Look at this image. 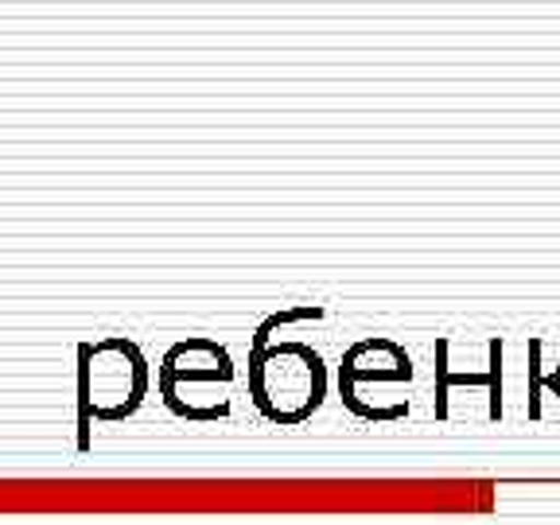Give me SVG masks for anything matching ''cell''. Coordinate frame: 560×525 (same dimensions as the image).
Instances as JSON below:
<instances>
[{"instance_id":"obj_1","label":"cell","mask_w":560,"mask_h":525,"mask_svg":"<svg viewBox=\"0 0 560 525\" xmlns=\"http://www.w3.org/2000/svg\"><path fill=\"white\" fill-rule=\"evenodd\" d=\"M249 394L254 405L277 424H300L327 397L324 359L307 342L257 347L249 359Z\"/></svg>"},{"instance_id":"obj_2","label":"cell","mask_w":560,"mask_h":525,"mask_svg":"<svg viewBox=\"0 0 560 525\" xmlns=\"http://www.w3.org/2000/svg\"><path fill=\"white\" fill-rule=\"evenodd\" d=\"M152 370L140 347L125 335H109L102 342L79 347V397L82 417L125 420L149 397Z\"/></svg>"},{"instance_id":"obj_3","label":"cell","mask_w":560,"mask_h":525,"mask_svg":"<svg viewBox=\"0 0 560 525\" xmlns=\"http://www.w3.org/2000/svg\"><path fill=\"white\" fill-rule=\"evenodd\" d=\"M160 397L167 409L191 420H219L230 412L234 362L210 339H184L164 354L156 370Z\"/></svg>"},{"instance_id":"obj_4","label":"cell","mask_w":560,"mask_h":525,"mask_svg":"<svg viewBox=\"0 0 560 525\" xmlns=\"http://www.w3.org/2000/svg\"><path fill=\"white\" fill-rule=\"evenodd\" d=\"M412 377L409 354L401 347H394L389 339H366L359 347H350V354L342 359L339 370V385H342V401L350 409L366 417L370 409V394L382 389V385H401Z\"/></svg>"}]
</instances>
